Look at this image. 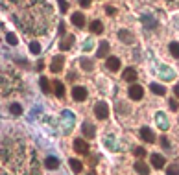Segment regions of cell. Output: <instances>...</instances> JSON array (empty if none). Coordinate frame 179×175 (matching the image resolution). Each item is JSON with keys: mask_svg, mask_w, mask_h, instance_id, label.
I'll return each instance as SVG.
<instances>
[{"mask_svg": "<svg viewBox=\"0 0 179 175\" xmlns=\"http://www.w3.org/2000/svg\"><path fill=\"white\" fill-rule=\"evenodd\" d=\"M128 94H129L131 100H142V96H144V89H142L139 83H131L129 89H128Z\"/></svg>", "mask_w": 179, "mask_h": 175, "instance_id": "6da1fadb", "label": "cell"}, {"mask_svg": "<svg viewBox=\"0 0 179 175\" xmlns=\"http://www.w3.org/2000/svg\"><path fill=\"white\" fill-rule=\"evenodd\" d=\"M94 114H96V118H98V120H105V118L109 116V107H107V103L98 101V103H96V107H94Z\"/></svg>", "mask_w": 179, "mask_h": 175, "instance_id": "7a4b0ae2", "label": "cell"}, {"mask_svg": "<svg viewBox=\"0 0 179 175\" xmlns=\"http://www.w3.org/2000/svg\"><path fill=\"white\" fill-rule=\"evenodd\" d=\"M72 98L76 100V101H83V100H87V89L85 87H74L72 89Z\"/></svg>", "mask_w": 179, "mask_h": 175, "instance_id": "3957f363", "label": "cell"}, {"mask_svg": "<svg viewBox=\"0 0 179 175\" xmlns=\"http://www.w3.org/2000/svg\"><path fill=\"white\" fill-rule=\"evenodd\" d=\"M63 65H65V57H63V55H55V57L52 59V65H50V70H52V72H61V68H63Z\"/></svg>", "mask_w": 179, "mask_h": 175, "instance_id": "277c9868", "label": "cell"}, {"mask_svg": "<svg viewBox=\"0 0 179 175\" xmlns=\"http://www.w3.org/2000/svg\"><path fill=\"white\" fill-rule=\"evenodd\" d=\"M140 138H142L144 142L153 144V142H155V133H153L150 127H142V129H140Z\"/></svg>", "mask_w": 179, "mask_h": 175, "instance_id": "5b68a950", "label": "cell"}, {"mask_svg": "<svg viewBox=\"0 0 179 175\" xmlns=\"http://www.w3.org/2000/svg\"><path fill=\"white\" fill-rule=\"evenodd\" d=\"M105 65H107V68H109L111 72H116V70H120V59H118V57H115V55L107 57Z\"/></svg>", "mask_w": 179, "mask_h": 175, "instance_id": "8992f818", "label": "cell"}, {"mask_svg": "<svg viewBox=\"0 0 179 175\" xmlns=\"http://www.w3.org/2000/svg\"><path fill=\"white\" fill-rule=\"evenodd\" d=\"M74 149H76L78 153H81V155L89 153V146H87V142L81 140V138H76V140H74Z\"/></svg>", "mask_w": 179, "mask_h": 175, "instance_id": "52a82bcc", "label": "cell"}, {"mask_svg": "<svg viewBox=\"0 0 179 175\" xmlns=\"http://www.w3.org/2000/svg\"><path fill=\"white\" fill-rule=\"evenodd\" d=\"M150 161H152V164H153V168H157V170H161V168H165V157L163 155H159V153H153L152 157H150Z\"/></svg>", "mask_w": 179, "mask_h": 175, "instance_id": "ba28073f", "label": "cell"}, {"mask_svg": "<svg viewBox=\"0 0 179 175\" xmlns=\"http://www.w3.org/2000/svg\"><path fill=\"white\" fill-rule=\"evenodd\" d=\"M118 39L124 41L126 44H133V42H135V37H133L128 30H120V31H118Z\"/></svg>", "mask_w": 179, "mask_h": 175, "instance_id": "9c48e42d", "label": "cell"}, {"mask_svg": "<svg viewBox=\"0 0 179 175\" xmlns=\"http://www.w3.org/2000/svg\"><path fill=\"white\" fill-rule=\"evenodd\" d=\"M81 131H83V135H85L87 138H94V135H96V127H94L92 124H89V122H85V124H83Z\"/></svg>", "mask_w": 179, "mask_h": 175, "instance_id": "30bf717a", "label": "cell"}, {"mask_svg": "<svg viewBox=\"0 0 179 175\" xmlns=\"http://www.w3.org/2000/svg\"><path fill=\"white\" fill-rule=\"evenodd\" d=\"M135 172L139 175H150V166H148L146 162L139 161V162H135Z\"/></svg>", "mask_w": 179, "mask_h": 175, "instance_id": "8fae6325", "label": "cell"}, {"mask_svg": "<svg viewBox=\"0 0 179 175\" xmlns=\"http://www.w3.org/2000/svg\"><path fill=\"white\" fill-rule=\"evenodd\" d=\"M72 24L78 26V28H83L85 26V15L83 13H74L72 15Z\"/></svg>", "mask_w": 179, "mask_h": 175, "instance_id": "7c38bea8", "label": "cell"}, {"mask_svg": "<svg viewBox=\"0 0 179 175\" xmlns=\"http://www.w3.org/2000/svg\"><path fill=\"white\" fill-rule=\"evenodd\" d=\"M124 79H126V81H129V83H135V79H137V70H135V68H131V66H129V68H126V70H124Z\"/></svg>", "mask_w": 179, "mask_h": 175, "instance_id": "4fadbf2b", "label": "cell"}, {"mask_svg": "<svg viewBox=\"0 0 179 175\" xmlns=\"http://www.w3.org/2000/svg\"><path fill=\"white\" fill-rule=\"evenodd\" d=\"M109 50H111L109 42H107V41H102V42H100V48H98V54H96V55H98V57H105V55L109 54Z\"/></svg>", "mask_w": 179, "mask_h": 175, "instance_id": "5bb4252c", "label": "cell"}, {"mask_svg": "<svg viewBox=\"0 0 179 175\" xmlns=\"http://www.w3.org/2000/svg\"><path fill=\"white\" fill-rule=\"evenodd\" d=\"M150 89H152V92L157 94V96H165V94H166V89H165L163 85H159V83H152Z\"/></svg>", "mask_w": 179, "mask_h": 175, "instance_id": "9a60e30c", "label": "cell"}, {"mask_svg": "<svg viewBox=\"0 0 179 175\" xmlns=\"http://www.w3.org/2000/svg\"><path fill=\"white\" fill-rule=\"evenodd\" d=\"M44 166H46L48 170H55V168L59 166V161H57L55 157H46V161H44Z\"/></svg>", "mask_w": 179, "mask_h": 175, "instance_id": "2e32d148", "label": "cell"}, {"mask_svg": "<svg viewBox=\"0 0 179 175\" xmlns=\"http://www.w3.org/2000/svg\"><path fill=\"white\" fill-rule=\"evenodd\" d=\"M74 41H76V37H74V35H68V37H67L65 41H61L59 48H61V50H68V48L72 46V42H74Z\"/></svg>", "mask_w": 179, "mask_h": 175, "instance_id": "e0dca14e", "label": "cell"}, {"mask_svg": "<svg viewBox=\"0 0 179 175\" xmlns=\"http://www.w3.org/2000/svg\"><path fill=\"white\" fill-rule=\"evenodd\" d=\"M68 162H70V168H72V172H74V173H79V172L83 170V164H81L78 159H70Z\"/></svg>", "mask_w": 179, "mask_h": 175, "instance_id": "ac0fdd59", "label": "cell"}, {"mask_svg": "<svg viewBox=\"0 0 179 175\" xmlns=\"http://www.w3.org/2000/svg\"><path fill=\"white\" fill-rule=\"evenodd\" d=\"M91 31H92V33H102V31H104V24H102L100 20H92V22H91Z\"/></svg>", "mask_w": 179, "mask_h": 175, "instance_id": "d6986e66", "label": "cell"}, {"mask_svg": "<svg viewBox=\"0 0 179 175\" xmlns=\"http://www.w3.org/2000/svg\"><path fill=\"white\" fill-rule=\"evenodd\" d=\"M54 89H55V96L57 98H63L65 96V87L61 81H54Z\"/></svg>", "mask_w": 179, "mask_h": 175, "instance_id": "ffe728a7", "label": "cell"}, {"mask_svg": "<svg viewBox=\"0 0 179 175\" xmlns=\"http://www.w3.org/2000/svg\"><path fill=\"white\" fill-rule=\"evenodd\" d=\"M142 22H144V26H152V28H157V20H155L153 17H148V15H144V17H142Z\"/></svg>", "mask_w": 179, "mask_h": 175, "instance_id": "44dd1931", "label": "cell"}, {"mask_svg": "<svg viewBox=\"0 0 179 175\" xmlns=\"http://www.w3.org/2000/svg\"><path fill=\"white\" fill-rule=\"evenodd\" d=\"M81 68L87 70V72H91V70L94 68V63H92L91 59H85V57H83V59H81Z\"/></svg>", "mask_w": 179, "mask_h": 175, "instance_id": "7402d4cb", "label": "cell"}, {"mask_svg": "<svg viewBox=\"0 0 179 175\" xmlns=\"http://www.w3.org/2000/svg\"><path fill=\"white\" fill-rule=\"evenodd\" d=\"M9 113L15 114V116L22 114V107H20V103H11V105H9Z\"/></svg>", "mask_w": 179, "mask_h": 175, "instance_id": "603a6c76", "label": "cell"}, {"mask_svg": "<svg viewBox=\"0 0 179 175\" xmlns=\"http://www.w3.org/2000/svg\"><path fill=\"white\" fill-rule=\"evenodd\" d=\"M166 173H168V175H179V164H176V162L168 164V168H166Z\"/></svg>", "mask_w": 179, "mask_h": 175, "instance_id": "cb8c5ba5", "label": "cell"}, {"mask_svg": "<svg viewBox=\"0 0 179 175\" xmlns=\"http://www.w3.org/2000/svg\"><path fill=\"white\" fill-rule=\"evenodd\" d=\"M39 83H41V90L48 94V92H50V81H48L46 78H41V79H39Z\"/></svg>", "mask_w": 179, "mask_h": 175, "instance_id": "d4e9b609", "label": "cell"}, {"mask_svg": "<svg viewBox=\"0 0 179 175\" xmlns=\"http://www.w3.org/2000/svg\"><path fill=\"white\" fill-rule=\"evenodd\" d=\"M30 52H31V54H35V55H37V54H41V46H39V42H37V41H31V42H30Z\"/></svg>", "mask_w": 179, "mask_h": 175, "instance_id": "484cf974", "label": "cell"}, {"mask_svg": "<svg viewBox=\"0 0 179 175\" xmlns=\"http://www.w3.org/2000/svg\"><path fill=\"white\" fill-rule=\"evenodd\" d=\"M170 54L179 59V42H170Z\"/></svg>", "mask_w": 179, "mask_h": 175, "instance_id": "4316f807", "label": "cell"}, {"mask_svg": "<svg viewBox=\"0 0 179 175\" xmlns=\"http://www.w3.org/2000/svg\"><path fill=\"white\" fill-rule=\"evenodd\" d=\"M6 41H7V42H9L11 46H15V44L18 42V39H17V35H15V33H11V31H9V33L6 35Z\"/></svg>", "mask_w": 179, "mask_h": 175, "instance_id": "83f0119b", "label": "cell"}, {"mask_svg": "<svg viewBox=\"0 0 179 175\" xmlns=\"http://www.w3.org/2000/svg\"><path fill=\"white\" fill-rule=\"evenodd\" d=\"M133 153H135V157H139V159L146 157V149H144V148H135V149H133Z\"/></svg>", "mask_w": 179, "mask_h": 175, "instance_id": "f1b7e54d", "label": "cell"}, {"mask_svg": "<svg viewBox=\"0 0 179 175\" xmlns=\"http://www.w3.org/2000/svg\"><path fill=\"white\" fill-rule=\"evenodd\" d=\"M161 146H163V148H170V140H168L165 135L161 137Z\"/></svg>", "mask_w": 179, "mask_h": 175, "instance_id": "f546056e", "label": "cell"}, {"mask_svg": "<svg viewBox=\"0 0 179 175\" xmlns=\"http://www.w3.org/2000/svg\"><path fill=\"white\" fill-rule=\"evenodd\" d=\"M168 103H170V109H172V111H177V109H179V103H177V100H170Z\"/></svg>", "mask_w": 179, "mask_h": 175, "instance_id": "4dcf8cb0", "label": "cell"}, {"mask_svg": "<svg viewBox=\"0 0 179 175\" xmlns=\"http://www.w3.org/2000/svg\"><path fill=\"white\" fill-rule=\"evenodd\" d=\"M57 2H59V7H61V11H67V9H68V6H67V2H65V0H57Z\"/></svg>", "mask_w": 179, "mask_h": 175, "instance_id": "1f68e13d", "label": "cell"}, {"mask_svg": "<svg viewBox=\"0 0 179 175\" xmlns=\"http://www.w3.org/2000/svg\"><path fill=\"white\" fill-rule=\"evenodd\" d=\"M105 11H107L109 15H116V9H115V7H111V6H107V7H105Z\"/></svg>", "mask_w": 179, "mask_h": 175, "instance_id": "d6a6232c", "label": "cell"}, {"mask_svg": "<svg viewBox=\"0 0 179 175\" xmlns=\"http://www.w3.org/2000/svg\"><path fill=\"white\" fill-rule=\"evenodd\" d=\"M79 6L81 7H89L91 6V0H79Z\"/></svg>", "mask_w": 179, "mask_h": 175, "instance_id": "836d02e7", "label": "cell"}, {"mask_svg": "<svg viewBox=\"0 0 179 175\" xmlns=\"http://www.w3.org/2000/svg\"><path fill=\"white\" fill-rule=\"evenodd\" d=\"M59 33H61V35H65V24H63V22L59 24Z\"/></svg>", "mask_w": 179, "mask_h": 175, "instance_id": "e575fe53", "label": "cell"}, {"mask_svg": "<svg viewBox=\"0 0 179 175\" xmlns=\"http://www.w3.org/2000/svg\"><path fill=\"white\" fill-rule=\"evenodd\" d=\"M174 94H176V98H179V85L174 87Z\"/></svg>", "mask_w": 179, "mask_h": 175, "instance_id": "d590c367", "label": "cell"}, {"mask_svg": "<svg viewBox=\"0 0 179 175\" xmlns=\"http://www.w3.org/2000/svg\"><path fill=\"white\" fill-rule=\"evenodd\" d=\"M168 2H174V0H168Z\"/></svg>", "mask_w": 179, "mask_h": 175, "instance_id": "8d00e7d4", "label": "cell"}, {"mask_svg": "<svg viewBox=\"0 0 179 175\" xmlns=\"http://www.w3.org/2000/svg\"><path fill=\"white\" fill-rule=\"evenodd\" d=\"M89 175H94V173H89Z\"/></svg>", "mask_w": 179, "mask_h": 175, "instance_id": "74e56055", "label": "cell"}]
</instances>
